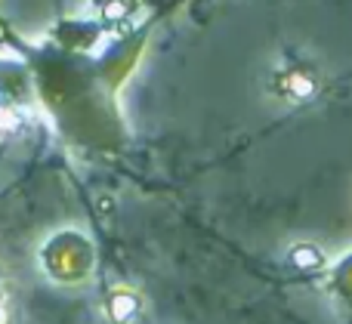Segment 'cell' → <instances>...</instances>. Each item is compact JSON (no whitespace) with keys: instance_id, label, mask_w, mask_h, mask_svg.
I'll return each instance as SVG.
<instances>
[{"instance_id":"cell-1","label":"cell","mask_w":352,"mask_h":324,"mask_svg":"<svg viewBox=\"0 0 352 324\" xmlns=\"http://www.w3.org/2000/svg\"><path fill=\"white\" fill-rule=\"evenodd\" d=\"M93 263L90 244L78 232H56L47 244L41 247V266L53 281H80Z\"/></svg>"},{"instance_id":"cell-2","label":"cell","mask_w":352,"mask_h":324,"mask_svg":"<svg viewBox=\"0 0 352 324\" xmlns=\"http://www.w3.org/2000/svg\"><path fill=\"white\" fill-rule=\"evenodd\" d=\"M285 263L300 275H318L328 266V253L316 241H291L285 251Z\"/></svg>"},{"instance_id":"cell-3","label":"cell","mask_w":352,"mask_h":324,"mask_svg":"<svg viewBox=\"0 0 352 324\" xmlns=\"http://www.w3.org/2000/svg\"><path fill=\"white\" fill-rule=\"evenodd\" d=\"M278 90L285 93L291 102H309V99L318 93V78H316V71H309V68L291 65V68H285V78H281Z\"/></svg>"},{"instance_id":"cell-4","label":"cell","mask_w":352,"mask_h":324,"mask_svg":"<svg viewBox=\"0 0 352 324\" xmlns=\"http://www.w3.org/2000/svg\"><path fill=\"white\" fill-rule=\"evenodd\" d=\"M105 309H109V319L115 324H133L140 319L142 312V300L136 290L130 288H118L109 294V303H105Z\"/></svg>"},{"instance_id":"cell-5","label":"cell","mask_w":352,"mask_h":324,"mask_svg":"<svg viewBox=\"0 0 352 324\" xmlns=\"http://www.w3.org/2000/svg\"><path fill=\"white\" fill-rule=\"evenodd\" d=\"M22 127V115L12 105H0V133H12Z\"/></svg>"}]
</instances>
